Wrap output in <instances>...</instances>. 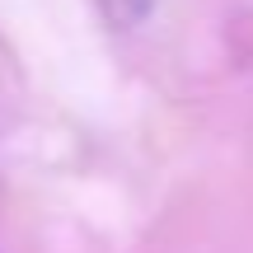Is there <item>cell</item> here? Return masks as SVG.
<instances>
[{
	"label": "cell",
	"mask_w": 253,
	"mask_h": 253,
	"mask_svg": "<svg viewBox=\"0 0 253 253\" xmlns=\"http://www.w3.org/2000/svg\"><path fill=\"white\" fill-rule=\"evenodd\" d=\"M103 9H108V19L113 24H141L145 14H150V0H103Z\"/></svg>",
	"instance_id": "6da1fadb"
}]
</instances>
